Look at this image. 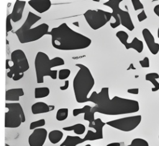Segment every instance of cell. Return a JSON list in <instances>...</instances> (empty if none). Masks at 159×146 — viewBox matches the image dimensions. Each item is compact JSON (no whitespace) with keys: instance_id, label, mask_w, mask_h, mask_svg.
Returning a JSON list of instances; mask_svg holds the SVG:
<instances>
[{"instance_id":"7a4b0ae2","label":"cell","mask_w":159,"mask_h":146,"mask_svg":"<svg viewBox=\"0 0 159 146\" xmlns=\"http://www.w3.org/2000/svg\"><path fill=\"white\" fill-rule=\"evenodd\" d=\"M53 48L61 51L83 49L91 44V40L71 29L66 23L53 27L49 32Z\"/></svg>"},{"instance_id":"d4e9b609","label":"cell","mask_w":159,"mask_h":146,"mask_svg":"<svg viewBox=\"0 0 159 146\" xmlns=\"http://www.w3.org/2000/svg\"><path fill=\"white\" fill-rule=\"evenodd\" d=\"M68 109L66 108H60L57 110L56 113V119L58 121H63L68 118Z\"/></svg>"},{"instance_id":"1f68e13d","label":"cell","mask_w":159,"mask_h":146,"mask_svg":"<svg viewBox=\"0 0 159 146\" xmlns=\"http://www.w3.org/2000/svg\"><path fill=\"white\" fill-rule=\"evenodd\" d=\"M12 30V26L11 24V19L9 15H7L6 18V35L7 36V33Z\"/></svg>"},{"instance_id":"2e32d148","label":"cell","mask_w":159,"mask_h":146,"mask_svg":"<svg viewBox=\"0 0 159 146\" xmlns=\"http://www.w3.org/2000/svg\"><path fill=\"white\" fill-rule=\"evenodd\" d=\"M92 107L89 105H85L81 108H75L73 110V116H77L80 114H84V119L89 122V125H91L95 119L94 113L91 111Z\"/></svg>"},{"instance_id":"44dd1931","label":"cell","mask_w":159,"mask_h":146,"mask_svg":"<svg viewBox=\"0 0 159 146\" xmlns=\"http://www.w3.org/2000/svg\"><path fill=\"white\" fill-rule=\"evenodd\" d=\"M63 137V133L60 130H53L48 134V140L53 144H58L62 139Z\"/></svg>"},{"instance_id":"cb8c5ba5","label":"cell","mask_w":159,"mask_h":146,"mask_svg":"<svg viewBox=\"0 0 159 146\" xmlns=\"http://www.w3.org/2000/svg\"><path fill=\"white\" fill-rule=\"evenodd\" d=\"M50 94V89L48 87H37L35 88L34 97L35 98H42L47 97Z\"/></svg>"},{"instance_id":"d590c367","label":"cell","mask_w":159,"mask_h":146,"mask_svg":"<svg viewBox=\"0 0 159 146\" xmlns=\"http://www.w3.org/2000/svg\"><path fill=\"white\" fill-rule=\"evenodd\" d=\"M153 12L159 17V4H157L154 7Z\"/></svg>"},{"instance_id":"277c9868","label":"cell","mask_w":159,"mask_h":146,"mask_svg":"<svg viewBox=\"0 0 159 146\" xmlns=\"http://www.w3.org/2000/svg\"><path fill=\"white\" fill-rule=\"evenodd\" d=\"M75 66L79 67L73 80L75 99L78 103L89 102L88 96L94 85V79L87 66L80 63H77Z\"/></svg>"},{"instance_id":"ffe728a7","label":"cell","mask_w":159,"mask_h":146,"mask_svg":"<svg viewBox=\"0 0 159 146\" xmlns=\"http://www.w3.org/2000/svg\"><path fill=\"white\" fill-rule=\"evenodd\" d=\"M145 80L150 82L153 87L152 88V91L153 92H157L159 90V82L157 80V79H159V74L157 72H150L148 73L145 75Z\"/></svg>"},{"instance_id":"30bf717a","label":"cell","mask_w":159,"mask_h":146,"mask_svg":"<svg viewBox=\"0 0 159 146\" xmlns=\"http://www.w3.org/2000/svg\"><path fill=\"white\" fill-rule=\"evenodd\" d=\"M122 0H109L103 4L111 8L112 12L117 14L120 20L121 25L126 28L129 31H132L135 28V26L133 24L130 15L128 11L122 10L120 7L119 4Z\"/></svg>"},{"instance_id":"ab89813d","label":"cell","mask_w":159,"mask_h":146,"mask_svg":"<svg viewBox=\"0 0 159 146\" xmlns=\"http://www.w3.org/2000/svg\"><path fill=\"white\" fill-rule=\"evenodd\" d=\"M84 146H91L90 144H86V145H84Z\"/></svg>"},{"instance_id":"e575fe53","label":"cell","mask_w":159,"mask_h":146,"mask_svg":"<svg viewBox=\"0 0 159 146\" xmlns=\"http://www.w3.org/2000/svg\"><path fill=\"white\" fill-rule=\"evenodd\" d=\"M68 87H69V81H68V80H65V84H64V85L60 86V89L61 90H65L68 89Z\"/></svg>"},{"instance_id":"3957f363","label":"cell","mask_w":159,"mask_h":146,"mask_svg":"<svg viewBox=\"0 0 159 146\" xmlns=\"http://www.w3.org/2000/svg\"><path fill=\"white\" fill-rule=\"evenodd\" d=\"M40 19L41 17L30 11L29 12L25 22L15 32V34L20 43L24 44L35 41L45 35L48 34L49 26L46 23H42L34 28H32V26Z\"/></svg>"},{"instance_id":"4316f807","label":"cell","mask_w":159,"mask_h":146,"mask_svg":"<svg viewBox=\"0 0 159 146\" xmlns=\"http://www.w3.org/2000/svg\"><path fill=\"white\" fill-rule=\"evenodd\" d=\"M45 120L44 119H40L37 121H35L32 122L30 124L29 128L30 130H35L38 128H40L41 127L45 125Z\"/></svg>"},{"instance_id":"603a6c76","label":"cell","mask_w":159,"mask_h":146,"mask_svg":"<svg viewBox=\"0 0 159 146\" xmlns=\"http://www.w3.org/2000/svg\"><path fill=\"white\" fill-rule=\"evenodd\" d=\"M103 139V134L98 133L97 132H93V131L88 130L86 135L83 138V142L86 141H93L96 140H99Z\"/></svg>"},{"instance_id":"f546056e","label":"cell","mask_w":159,"mask_h":146,"mask_svg":"<svg viewBox=\"0 0 159 146\" xmlns=\"http://www.w3.org/2000/svg\"><path fill=\"white\" fill-rule=\"evenodd\" d=\"M131 2L133 6V7L135 11L140 9L143 10V8H144L143 5L140 0H131Z\"/></svg>"},{"instance_id":"d6a6232c","label":"cell","mask_w":159,"mask_h":146,"mask_svg":"<svg viewBox=\"0 0 159 146\" xmlns=\"http://www.w3.org/2000/svg\"><path fill=\"white\" fill-rule=\"evenodd\" d=\"M137 19L139 22H141L143 20H145V19H147V14L145 13V11L144 10H142L138 15H137Z\"/></svg>"},{"instance_id":"5bb4252c","label":"cell","mask_w":159,"mask_h":146,"mask_svg":"<svg viewBox=\"0 0 159 146\" xmlns=\"http://www.w3.org/2000/svg\"><path fill=\"white\" fill-rule=\"evenodd\" d=\"M25 4L26 2L25 1H16L12 12L9 14L12 21L14 22H17L22 19Z\"/></svg>"},{"instance_id":"d6986e66","label":"cell","mask_w":159,"mask_h":146,"mask_svg":"<svg viewBox=\"0 0 159 146\" xmlns=\"http://www.w3.org/2000/svg\"><path fill=\"white\" fill-rule=\"evenodd\" d=\"M83 143V138L78 135H67L60 146H76Z\"/></svg>"},{"instance_id":"9c48e42d","label":"cell","mask_w":159,"mask_h":146,"mask_svg":"<svg viewBox=\"0 0 159 146\" xmlns=\"http://www.w3.org/2000/svg\"><path fill=\"white\" fill-rule=\"evenodd\" d=\"M142 121L141 115H135L119 118L106 122V124L123 132H130L134 130Z\"/></svg>"},{"instance_id":"6da1fadb","label":"cell","mask_w":159,"mask_h":146,"mask_svg":"<svg viewBox=\"0 0 159 146\" xmlns=\"http://www.w3.org/2000/svg\"><path fill=\"white\" fill-rule=\"evenodd\" d=\"M89 101L96 105L92 107L93 113L105 115H121L137 113L139 111V103L137 100L121 98L117 96L109 98V88L102 87L99 93L93 92Z\"/></svg>"},{"instance_id":"60d3db41","label":"cell","mask_w":159,"mask_h":146,"mask_svg":"<svg viewBox=\"0 0 159 146\" xmlns=\"http://www.w3.org/2000/svg\"><path fill=\"white\" fill-rule=\"evenodd\" d=\"M6 146H9L8 144H6Z\"/></svg>"},{"instance_id":"5b68a950","label":"cell","mask_w":159,"mask_h":146,"mask_svg":"<svg viewBox=\"0 0 159 146\" xmlns=\"http://www.w3.org/2000/svg\"><path fill=\"white\" fill-rule=\"evenodd\" d=\"M35 70L37 84H42L44 82V77L49 76L52 79H57V70H52L55 67L63 66L65 61L60 57H55L50 59L48 56L42 51L37 52L35 58Z\"/></svg>"},{"instance_id":"484cf974","label":"cell","mask_w":159,"mask_h":146,"mask_svg":"<svg viewBox=\"0 0 159 146\" xmlns=\"http://www.w3.org/2000/svg\"><path fill=\"white\" fill-rule=\"evenodd\" d=\"M127 146H149L148 142L142 138H135L131 143Z\"/></svg>"},{"instance_id":"8d00e7d4","label":"cell","mask_w":159,"mask_h":146,"mask_svg":"<svg viewBox=\"0 0 159 146\" xmlns=\"http://www.w3.org/2000/svg\"><path fill=\"white\" fill-rule=\"evenodd\" d=\"M106 146H121V143L119 142H112L108 144Z\"/></svg>"},{"instance_id":"8992f818","label":"cell","mask_w":159,"mask_h":146,"mask_svg":"<svg viewBox=\"0 0 159 146\" xmlns=\"http://www.w3.org/2000/svg\"><path fill=\"white\" fill-rule=\"evenodd\" d=\"M9 59H6V68L7 75L14 81H17L24 77V74L29 69V64L25 53L20 49L14 50L11 54L12 66H9Z\"/></svg>"},{"instance_id":"ba28073f","label":"cell","mask_w":159,"mask_h":146,"mask_svg":"<svg viewBox=\"0 0 159 146\" xmlns=\"http://www.w3.org/2000/svg\"><path fill=\"white\" fill-rule=\"evenodd\" d=\"M84 19L93 30H98L104 26L111 19L112 12L102 9H88L84 13Z\"/></svg>"},{"instance_id":"f1b7e54d","label":"cell","mask_w":159,"mask_h":146,"mask_svg":"<svg viewBox=\"0 0 159 146\" xmlns=\"http://www.w3.org/2000/svg\"><path fill=\"white\" fill-rule=\"evenodd\" d=\"M112 16L114 18L115 22H111L110 25L112 28H116L121 24L120 20V18H119V15L117 14L114 13V12H112Z\"/></svg>"},{"instance_id":"4dcf8cb0","label":"cell","mask_w":159,"mask_h":146,"mask_svg":"<svg viewBox=\"0 0 159 146\" xmlns=\"http://www.w3.org/2000/svg\"><path fill=\"white\" fill-rule=\"evenodd\" d=\"M139 64L143 68H148L150 67V60L148 57H145L142 60L139 61Z\"/></svg>"},{"instance_id":"7c38bea8","label":"cell","mask_w":159,"mask_h":146,"mask_svg":"<svg viewBox=\"0 0 159 146\" xmlns=\"http://www.w3.org/2000/svg\"><path fill=\"white\" fill-rule=\"evenodd\" d=\"M48 132L45 128H38L33 131L28 138L30 146H43L45 142Z\"/></svg>"},{"instance_id":"4fadbf2b","label":"cell","mask_w":159,"mask_h":146,"mask_svg":"<svg viewBox=\"0 0 159 146\" xmlns=\"http://www.w3.org/2000/svg\"><path fill=\"white\" fill-rule=\"evenodd\" d=\"M142 34L144 41L152 54L156 55L159 52V43H156L155 41V38L150 31L145 28L142 31Z\"/></svg>"},{"instance_id":"f35d334b","label":"cell","mask_w":159,"mask_h":146,"mask_svg":"<svg viewBox=\"0 0 159 146\" xmlns=\"http://www.w3.org/2000/svg\"><path fill=\"white\" fill-rule=\"evenodd\" d=\"M157 36H158V38H159V27H158V30H157Z\"/></svg>"},{"instance_id":"e0dca14e","label":"cell","mask_w":159,"mask_h":146,"mask_svg":"<svg viewBox=\"0 0 159 146\" xmlns=\"http://www.w3.org/2000/svg\"><path fill=\"white\" fill-rule=\"evenodd\" d=\"M55 108L53 105H48L45 102L39 101L34 103L31 106V111L33 114H42L50 112Z\"/></svg>"},{"instance_id":"b9f144b4","label":"cell","mask_w":159,"mask_h":146,"mask_svg":"<svg viewBox=\"0 0 159 146\" xmlns=\"http://www.w3.org/2000/svg\"><path fill=\"white\" fill-rule=\"evenodd\" d=\"M158 139H159V135H158Z\"/></svg>"},{"instance_id":"74e56055","label":"cell","mask_w":159,"mask_h":146,"mask_svg":"<svg viewBox=\"0 0 159 146\" xmlns=\"http://www.w3.org/2000/svg\"><path fill=\"white\" fill-rule=\"evenodd\" d=\"M73 24L75 25L76 27H79V22H78V21H76L75 22H73Z\"/></svg>"},{"instance_id":"836d02e7","label":"cell","mask_w":159,"mask_h":146,"mask_svg":"<svg viewBox=\"0 0 159 146\" xmlns=\"http://www.w3.org/2000/svg\"><path fill=\"white\" fill-rule=\"evenodd\" d=\"M127 93L134 95H138L139 92V88H129L127 90Z\"/></svg>"},{"instance_id":"9a60e30c","label":"cell","mask_w":159,"mask_h":146,"mask_svg":"<svg viewBox=\"0 0 159 146\" xmlns=\"http://www.w3.org/2000/svg\"><path fill=\"white\" fill-rule=\"evenodd\" d=\"M28 4L40 14L47 12L52 6V2L50 0H30L28 1Z\"/></svg>"},{"instance_id":"7402d4cb","label":"cell","mask_w":159,"mask_h":146,"mask_svg":"<svg viewBox=\"0 0 159 146\" xmlns=\"http://www.w3.org/2000/svg\"><path fill=\"white\" fill-rule=\"evenodd\" d=\"M62 129L64 131H73L77 135H82L84 133V132L86 131V127L84 124H81V123H78V124H75L71 126L64 127L62 128Z\"/></svg>"},{"instance_id":"52a82bcc","label":"cell","mask_w":159,"mask_h":146,"mask_svg":"<svg viewBox=\"0 0 159 146\" xmlns=\"http://www.w3.org/2000/svg\"><path fill=\"white\" fill-rule=\"evenodd\" d=\"M5 106L8 110L5 113L6 128H17L25 121V113L19 103H6Z\"/></svg>"},{"instance_id":"83f0119b","label":"cell","mask_w":159,"mask_h":146,"mask_svg":"<svg viewBox=\"0 0 159 146\" xmlns=\"http://www.w3.org/2000/svg\"><path fill=\"white\" fill-rule=\"evenodd\" d=\"M71 71L68 69H62L58 72V78L60 80H65L70 75Z\"/></svg>"},{"instance_id":"ac0fdd59","label":"cell","mask_w":159,"mask_h":146,"mask_svg":"<svg viewBox=\"0 0 159 146\" xmlns=\"http://www.w3.org/2000/svg\"><path fill=\"white\" fill-rule=\"evenodd\" d=\"M24 92L22 88H14L6 91V101H18L20 97L24 96Z\"/></svg>"},{"instance_id":"8fae6325","label":"cell","mask_w":159,"mask_h":146,"mask_svg":"<svg viewBox=\"0 0 159 146\" xmlns=\"http://www.w3.org/2000/svg\"><path fill=\"white\" fill-rule=\"evenodd\" d=\"M116 36L119 40L120 43L125 46L126 49H134L137 53H141L143 49V43L137 37H134L130 43H128L129 38L128 33L124 31L120 30L116 33Z\"/></svg>"}]
</instances>
